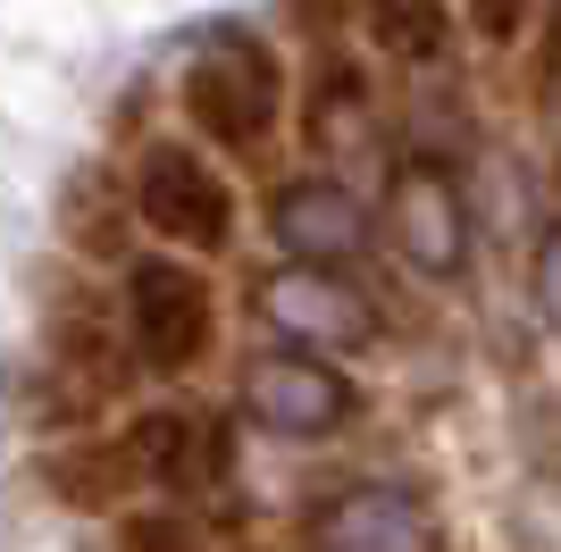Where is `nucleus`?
<instances>
[{"label":"nucleus","mask_w":561,"mask_h":552,"mask_svg":"<svg viewBox=\"0 0 561 552\" xmlns=\"http://www.w3.org/2000/svg\"><path fill=\"white\" fill-rule=\"evenodd\" d=\"M277 110H285L277 50L260 43V34H243V25H218L185 68V117L210 142H227V151H252V142L277 126Z\"/></svg>","instance_id":"f257e3e1"},{"label":"nucleus","mask_w":561,"mask_h":552,"mask_svg":"<svg viewBox=\"0 0 561 552\" xmlns=\"http://www.w3.org/2000/svg\"><path fill=\"white\" fill-rule=\"evenodd\" d=\"M469 193L453 168L436 160H402L394 184H386V243L402 252V268L411 276H436V285H453V276L469 268Z\"/></svg>","instance_id":"f03ea898"},{"label":"nucleus","mask_w":561,"mask_h":552,"mask_svg":"<svg viewBox=\"0 0 561 552\" xmlns=\"http://www.w3.org/2000/svg\"><path fill=\"white\" fill-rule=\"evenodd\" d=\"M210 276L185 268V260H135L126 268V335L160 377H185L202 352H210Z\"/></svg>","instance_id":"7ed1b4c3"},{"label":"nucleus","mask_w":561,"mask_h":552,"mask_svg":"<svg viewBox=\"0 0 561 552\" xmlns=\"http://www.w3.org/2000/svg\"><path fill=\"white\" fill-rule=\"evenodd\" d=\"M135 209L151 218V234L185 243V252H227V234H234V193L193 142H151L142 151Z\"/></svg>","instance_id":"20e7f679"},{"label":"nucleus","mask_w":561,"mask_h":552,"mask_svg":"<svg viewBox=\"0 0 561 552\" xmlns=\"http://www.w3.org/2000/svg\"><path fill=\"white\" fill-rule=\"evenodd\" d=\"M260 319L277 326V352H360L377 335V301L335 268H277L260 276Z\"/></svg>","instance_id":"39448f33"},{"label":"nucleus","mask_w":561,"mask_h":552,"mask_svg":"<svg viewBox=\"0 0 561 552\" xmlns=\"http://www.w3.org/2000/svg\"><path fill=\"white\" fill-rule=\"evenodd\" d=\"M268 234L294 252V268H335L344 276V260L369 252L377 218L344 176H319V168H310V176H285L277 193H268Z\"/></svg>","instance_id":"423d86ee"},{"label":"nucleus","mask_w":561,"mask_h":552,"mask_svg":"<svg viewBox=\"0 0 561 552\" xmlns=\"http://www.w3.org/2000/svg\"><path fill=\"white\" fill-rule=\"evenodd\" d=\"M243 411L285 444H319L352 418V386H344V368L310 360V352H260L243 368Z\"/></svg>","instance_id":"0eeeda50"},{"label":"nucleus","mask_w":561,"mask_h":552,"mask_svg":"<svg viewBox=\"0 0 561 552\" xmlns=\"http://www.w3.org/2000/svg\"><path fill=\"white\" fill-rule=\"evenodd\" d=\"M319 552H436V510L411 485H344L310 519Z\"/></svg>","instance_id":"6e6552de"},{"label":"nucleus","mask_w":561,"mask_h":552,"mask_svg":"<svg viewBox=\"0 0 561 552\" xmlns=\"http://www.w3.org/2000/svg\"><path fill=\"white\" fill-rule=\"evenodd\" d=\"M126 460H135V478H151V485H193L202 460H210V436H202V418L160 411L126 436Z\"/></svg>","instance_id":"1a4fd4ad"},{"label":"nucleus","mask_w":561,"mask_h":552,"mask_svg":"<svg viewBox=\"0 0 561 552\" xmlns=\"http://www.w3.org/2000/svg\"><path fill=\"white\" fill-rule=\"evenodd\" d=\"M369 34L386 50H402V59H436V43H445V9H377Z\"/></svg>","instance_id":"9d476101"},{"label":"nucleus","mask_w":561,"mask_h":552,"mask_svg":"<svg viewBox=\"0 0 561 552\" xmlns=\"http://www.w3.org/2000/svg\"><path fill=\"white\" fill-rule=\"evenodd\" d=\"M117 552H202V536H193L185 519H126Z\"/></svg>","instance_id":"9b49d317"},{"label":"nucleus","mask_w":561,"mask_h":552,"mask_svg":"<svg viewBox=\"0 0 561 552\" xmlns=\"http://www.w3.org/2000/svg\"><path fill=\"white\" fill-rule=\"evenodd\" d=\"M537 310H545V319L561 326V227H553V234L537 243Z\"/></svg>","instance_id":"f8f14e48"},{"label":"nucleus","mask_w":561,"mask_h":552,"mask_svg":"<svg viewBox=\"0 0 561 552\" xmlns=\"http://www.w3.org/2000/svg\"><path fill=\"white\" fill-rule=\"evenodd\" d=\"M553 50H561V18H553Z\"/></svg>","instance_id":"ddd939ff"}]
</instances>
